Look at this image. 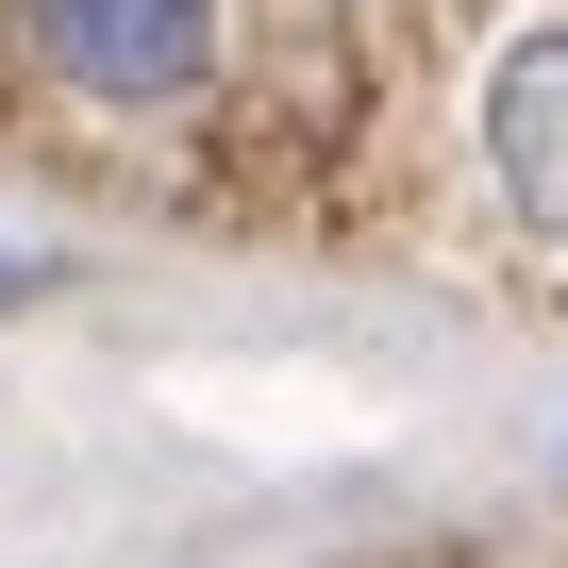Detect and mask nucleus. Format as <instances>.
<instances>
[{"instance_id": "nucleus-1", "label": "nucleus", "mask_w": 568, "mask_h": 568, "mask_svg": "<svg viewBox=\"0 0 568 568\" xmlns=\"http://www.w3.org/2000/svg\"><path fill=\"white\" fill-rule=\"evenodd\" d=\"M18 51L101 118H168L217 84V0H18Z\"/></svg>"}, {"instance_id": "nucleus-2", "label": "nucleus", "mask_w": 568, "mask_h": 568, "mask_svg": "<svg viewBox=\"0 0 568 568\" xmlns=\"http://www.w3.org/2000/svg\"><path fill=\"white\" fill-rule=\"evenodd\" d=\"M485 184L535 251H568V18L485 68Z\"/></svg>"}]
</instances>
